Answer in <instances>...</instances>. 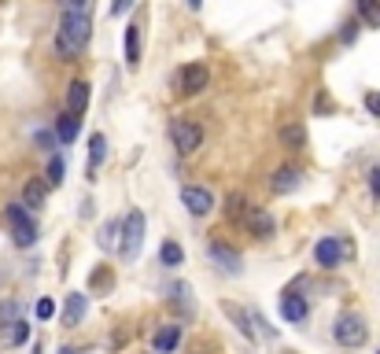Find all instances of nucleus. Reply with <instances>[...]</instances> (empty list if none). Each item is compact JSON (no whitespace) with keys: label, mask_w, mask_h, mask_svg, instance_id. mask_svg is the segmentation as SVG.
Returning <instances> with one entry per match:
<instances>
[{"label":"nucleus","mask_w":380,"mask_h":354,"mask_svg":"<svg viewBox=\"0 0 380 354\" xmlns=\"http://www.w3.org/2000/svg\"><path fill=\"white\" fill-rule=\"evenodd\" d=\"M332 336L340 347H362L369 340V328H365V317L362 314H343L340 321L332 325Z\"/></svg>","instance_id":"nucleus-4"},{"label":"nucleus","mask_w":380,"mask_h":354,"mask_svg":"<svg viewBox=\"0 0 380 354\" xmlns=\"http://www.w3.org/2000/svg\"><path fill=\"white\" fill-rule=\"evenodd\" d=\"M365 107H369L373 115H380V92H369V96H365Z\"/></svg>","instance_id":"nucleus-32"},{"label":"nucleus","mask_w":380,"mask_h":354,"mask_svg":"<svg viewBox=\"0 0 380 354\" xmlns=\"http://www.w3.org/2000/svg\"><path fill=\"white\" fill-rule=\"evenodd\" d=\"M85 310H89V299H85L82 292H70L67 303H63V325H82Z\"/></svg>","instance_id":"nucleus-12"},{"label":"nucleus","mask_w":380,"mask_h":354,"mask_svg":"<svg viewBox=\"0 0 380 354\" xmlns=\"http://www.w3.org/2000/svg\"><path fill=\"white\" fill-rule=\"evenodd\" d=\"M170 141H173V148H178L181 155L200 152V144H203V126L192 122V118H173V122H170Z\"/></svg>","instance_id":"nucleus-2"},{"label":"nucleus","mask_w":380,"mask_h":354,"mask_svg":"<svg viewBox=\"0 0 380 354\" xmlns=\"http://www.w3.org/2000/svg\"><path fill=\"white\" fill-rule=\"evenodd\" d=\"M59 354H74V351H70V347H63V351H59Z\"/></svg>","instance_id":"nucleus-36"},{"label":"nucleus","mask_w":380,"mask_h":354,"mask_svg":"<svg viewBox=\"0 0 380 354\" xmlns=\"http://www.w3.org/2000/svg\"><path fill=\"white\" fill-rule=\"evenodd\" d=\"M211 85V70L203 67V63H189V67H181V74H178V92H184V96H196V92H203Z\"/></svg>","instance_id":"nucleus-7"},{"label":"nucleus","mask_w":380,"mask_h":354,"mask_svg":"<svg viewBox=\"0 0 380 354\" xmlns=\"http://www.w3.org/2000/svg\"><path fill=\"white\" fill-rule=\"evenodd\" d=\"M222 310H225V314H229V317H233V325H236V328H240V332H244V340H255V328H251V317H247V314H244V310H240V306H236V303H222Z\"/></svg>","instance_id":"nucleus-21"},{"label":"nucleus","mask_w":380,"mask_h":354,"mask_svg":"<svg viewBox=\"0 0 380 354\" xmlns=\"http://www.w3.org/2000/svg\"><path fill=\"white\" fill-rule=\"evenodd\" d=\"M85 107H89V81L78 78V81H70V89H67V111L82 118Z\"/></svg>","instance_id":"nucleus-13"},{"label":"nucleus","mask_w":380,"mask_h":354,"mask_svg":"<svg viewBox=\"0 0 380 354\" xmlns=\"http://www.w3.org/2000/svg\"><path fill=\"white\" fill-rule=\"evenodd\" d=\"M63 170H67V166H63V155H52V159H48V177H45L52 188H56L59 181H63Z\"/></svg>","instance_id":"nucleus-26"},{"label":"nucleus","mask_w":380,"mask_h":354,"mask_svg":"<svg viewBox=\"0 0 380 354\" xmlns=\"http://www.w3.org/2000/svg\"><path fill=\"white\" fill-rule=\"evenodd\" d=\"M52 314H56V303H52V299H37V317L48 321Z\"/></svg>","instance_id":"nucleus-28"},{"label":"nucleus","mask_w":380,"mask_h":354,"mask_svg":"<svg viewBox=\"0 0 380 354\" xmlns=\"http://www.w3.org/2000/svg\"><path fill=\"white\" fill-rule=\"evenodd\" d=\"M178 340H181V325H162L159 332H155V354H170L173 347H178Z\"/></svg>","instance_id":"nucleus-16"},{"label":"nucleus","mask_w":380,"mask_h":354,"mask_svg":"<svg viewBox=\"0 0 380 354\" xmlns=\"http://www.w3.org/2000/svg\"><path fill=\"white\" fill-rule=\"evenodd\" d=\"M247 233H251V236H258V240H269V236H274L277 233V222H274V214H269V210H263V207H251V210H247Z\"/></svg>","instance_id":"nucleus-10"},{"label":"nucleus","mask_w":380,"mask_h":354,"mask_svg":"<svg viewBox=\"0 0 380 354\" xmlns=\"http://www.w3.org/2000/svg\"><path fill=\"white\" fill-rule=\"evenodd\" d=\"M126 63L129 67H140V26L137 23L126 26Z\"/></svg>","instance_id":"nucleus-20"},{"label":"nucleus","mask_w":380,"mask_h":354,"mask_svg":"<svg viewBox=\"0 0 380 354\" xmlns=\"http://www.w3.org/2000/svg\"><path fill=\"white\" fill-rule=\"evenodd\" d=\"M207 255L214 259V266H222L229 277H240L244 273V259H240V251H233L229 244H222V240H211L207 244Z\"/></svg>","instance_id":"nucleus-8"},{"label":"nucleus","mask_w":380,"mask_h":354,"mask_svg":"<svg viewBox=\"0 0 380 354\" xmlns=\"http://www.w3.org/2000/svg\"><path fill=\"white\" fill-rule=\"evenodd\" d=\"M89 284L96 288V292H107V288L115 284V277H111V270H93V277H89Z\"/></svg>","instance_id":"nucleus-27"},{"label":"nucleus","mask_w":380,"mask_h":354,"mask_svg":"<svg viewBox=\"0 0 380 354\" xmlns=\"http://www.w3.org/2000/svg\"><path fill=\"white\" fill-rule=\"evenodd\" d=\"M140 244H144V214L129 210L122 218V255H126V259H137Z\"/></svg>","instance_id":"nucleus-5"},{"label":"nucleus","mask_w":380,"mask_h":354,"mask_svg":"<svg viewBox=\"0 0 380 354\" xmlns=\"http://www.w3.org/2000/svg\"><path fill=\"white\" fill-rule=\"evenodd\" d=\"M4 214H8V222H12V240H15V248H30V244L37 240V225H34V218L26 214V203H8Z\"/></svg>","instance_id":"nucleus-3"},{"label":"nucleus","mask_w":380,"mask_h":354,"mask_svg":"<svg viewBox=\"0 0 380 354\" xmlns=\"http://www.w3.org/2000/svg\"><path fill=\"white\" fill-rule=\"evenodd\" d=\"M358 19L365 26H380V4L377 0H358Z\"/></svg>","instance_id":"nucleus-24"},{"label":"nucleus","mask_w":380,"mask_h":354,"mask_svg":"<svg viewBox=\"0 0 380 354\" xmlns=\"http://www.w3.org/2000/svg\"><path fill=\"white\" fill-rule=\"evenodd\" d=\"M118 233H122V222H107L104 229H100V248H104V251H122Z\"/></svg>","instance_id":"nucleus-23"},{"label":"nucleus","mask_w":380,"mask_h":354,"mask_svg":"<svg viewBox=\"0 0 380 354\" xmlns=\"http://www.w3.org/2000/svg\"><path fill=\"white\" fill-rule=\"evenodd\" d=\"M347 255H351V244L340 240V236H321L318 248H314V259H318L321 270H332V266H340Z\"/></svg>","instance_id":"nucleus-6"},{"label":"nucleus","mask_w":380,"mask_h":354,"mask_svg":"<svg viewBox=\"0 0 380 354\" xmlns=\"http://www.w3.org/2000/svg\"><path fill=\"white\" fill-rule=\"evenodd\" d=\"M78 130H82V118L78 115H70V111H63L59 115V122H56V137L63 144H70L74 137H78Z\"/></svg>","instance_id":"nucleus-19"},{"label":"nucleus","mask_w":380,"mask_h":354,"mask_svg":"<svg viewBox=\"0 0 380 354\" xmlns=\"http://www.w3.org/2000/svg\"><path fill=\"white\" fill-rule=\"evenodd\" d=\"M299 185H303L299 166H281V170H274V177H269V192H277V196H288V192H296Z\"/></svg>","instance_id":"nucleus-11"},{"label":"nucleus","mask_w":380,"mask_h":354,"mask_svg":"<svg viewBox=\"0 0 380 354\" xmlns=\"http://www.w3.org/2000/svg\"><path fill=\"white\" fill-rule=\"evenodd\" d=\"M26 336H30V325H26V321H15V328H12V343H26Z\"/></svg>","instance_id":"nucleus-29"},{"label":"nucleus","mask_w":380,"mask_h":354,"mask_svg":"<svg viewBox=\"0 0 380 354\" xmlns=\"http://www.w3.org/2000/svg\"><path fill=\"white\" fill-rule=\"evenodd\" d=\"M281 144H285V148H292V152H299V148L307 144V130H303L299 122L285 126V130H281Z\"/></svg>","instance_id":"nucleus-22"},{"label":"nucleus","mask_w":380,"mask_h":354,"mask_svg":"<svg viewBox=\"0 0 380 354\" xmlns=\"http://www.w3.org/2000/svg\"><path fill=\"white\" fill-rule=\"evenodd\" d=\"M34 354H41V351H34Z\"/></svg>","instance_id":"nucleus-37"},{"label":"nucleus","mask_w":380,"mask_h":354,"mask_svg":"<svg viewBox=\"0 0 380 354\" xmlns=\"http://www.w3.org/2000/svg\"><path fill=\"white\" fill-rule=\"evenodd\" d=\"M37 148H45V152H52V148H56V137L41 130V133H37Z\"/></svg>","instance_id":"nucleus-30"},{"label":"nucleus","mask_w":380,"mask_h":354,"mask_svg":"<svg viewBox=\"0 0 380 354\" xmlns=\"http://www.w3.org/2000/svg\"><path fill=\"white\" fill-rule=\"evenodd\" d=\"M89 34H93L89 15L63 12V19H59V34H56V56H59V59H74L85 45H89Z\"/></svg>","instance_id":"nucleus-1"},{"label":"nucleus","mask_w":380,"mask_h":354,"mask_svg":"<svg viewBox=\"0 0 380 354\" xmlns=\"http://www.w3.org/2000/svg\"><path fill=\"white\" fill-rule=\"evenodd\" d=\"M369 185H373V192L380 196V170H373V174H369Z\"/></svg>","instance_id":"nucleus-34"},{"label":"nucleus","mask_w":380,"mask_h":354,"mask_svg":"<svg viewBox=\"0 0 380 354\" xmlns=\"http://www.w3.org/2000/svg\"><path fill=\"white\" fill-rule=\"evenodd\" d=\"M122 12H129V0H118V4L111 8V15H122Z\"/></svg>","instance_id":"nucleus-35"},{"label":"nucleus","mask_w":380,"mask_h":354,"mask_svg":"<svg viewBox=\"0 0 380 354\" xmlns=\"http://www.w3.org/2000/svg\"><path fill=\"white\" fill-rule=\"evenodd\" d=\"M314 107H318V111H336V104H332L325 92H318V104H314Z\"/></svg>","instance_id":"nucleus-31"},{"label":"nucleus","mask_w":380,"mask_h":354,"mask_svg":"<svg viewBox=\"0 0 380 354\" xmlns=\"http://www.w3.org/2000/svg\"><path fill=\"white\" fill-rule=\"evenodd\" d=\"M354 34H358V26H354V23H347V26H343V34H340V37H343V45H351Z\"/></svg>","instance_id":"nucleus-33"},{"label":"nucleus","mask_w":380,"mask_h":354,"mask_svg":"<svg viewBox=\"0 0 380 354\" xmlns=\"http://www.w3.org/2000/svg\"><path fill=\"white\" fill-rule=\"evenodd\" d=\"M104 159H107V141H104V133H93V141H89V181H96V170H100Z\"/></svg>","instance_id":"nucleus-18"},{"label":"nucleus","mask_w":380,"mask_h":354,"mask_svg":"<svg viewBox=\"0 0 380 354\" xmlns=\"http://www.w3.org/2000/svg\"><path fill=\"white\" fill-rule=\"evenodd\" d=\"M281 314H285V321H296V325H299V321L310 314V306H307V299H303V295H285V299H281Z\"/></svg>","instance_id":"nucleus-15"},{"label":"nucleus","mask_w":380,"mask_h":354,"mask_svg":"<svg viewBox=\"0 0 380 354\" xmlns=\"http://www.w3.org/2000/svg\"><path fill=\"white\" fill-rule=\"evenodd\" d=\"M48 181H26V188H23V199H26V207L30 210H41V207H45V199H48Z\"/></svg>","instance_id":"nucleus-14"},{"label":"nucleus","mask_w":380,"mask_h":354,"mask_svg":"<svg viewBox=\"0 0 380 354\" xmlns=\"http://www.w3.org/2000/svg\"><path fill=\"white\" fill-rule=\"evenodd\" d=\"M159 259H162V266H181V262H184V251H181L173 240H170V244H162Z\"/></svg>","instance_id":"nucleus-25"},{"label":"nucleus","mask_w":380,"mask_h":354,"mask_svg":"<svg viewBox=\"0 0 380 354\" xmlns=\"http://www.w3.org/2000/svg\"><path fill=\"white\" fill-rule=\"evenodd\" d=\"M181 203L189 207V214H196V218H203V214L214 210V196L207 188H200V185H184L181 188Z\"/></svg>","instance_id":"nucleus-9"},{"label":"nucleus","mask_w":380,"mask_h":354,"mask_svg":"<svg viewBox=\"0 0 380 354\" xmlns=\"http://www.w3.org/2000/svg\"><path fill=\"white\" fill-rule=\"evenodd\" d=\"M247 210H251V203L244 199V192H229L225 196V214H229V222H247Z\"/></svg>","instance_id":"nucleus-17"}]
</instances>
